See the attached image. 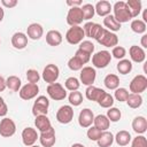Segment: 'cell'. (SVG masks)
Wrapping results in <instances>:
<instances>
[{
    "label": "cell",
    "instance_id": "cell-47",
    "mask_svg": "<svg viewBox=\"0 0 147 147\" xmlns=\"http://www.w3.org/2000/svg\"><path fill=\"white\" fill-rule=\"evenodd\" d=\"M131 147H147V139L145 136L139 134L136 138H133L131 142Z\"/></svg>",
    "mask_w": 147,
    "mask_h": 147
},
{
    "label": "cell",
    "instance_id": "cell-9",
    "mask_svg": "<svg viewBox=\"0 0 147 147\" xmlns=\"http://www.w3.org/2000/svg\"><path fill=\"white\" fill-rule=\"evenodd\" d=\"M74 118V108L69 105H64L59 108L56 113V119L61 124H69Z\"/></svg>",
    "mask_w": 147,
    "mask_h": 147
},
{
    "label": "cell",
    "instance_id": "cell-53",
    "mask_svg": "<svg viewBox=\"0 0 147 147\" xmlns=\"http://www.w3.org/2000/svg\"><path fill=\"white\" fill-rule=\"evenodd\" d=\"M5 88H6V79L2 76H0V92L5 91Z\"/></svg>",
    "mask_w": 147,
    "mask_h": 147
},
{
    "label": "cell",
    "instance_id": "cell-26",
    "mask_svg": "<svg viewBox=\"0 0 147 147\" xmlns=\"http://www.w3.org/2000/svg\"><path fill=\"white\" fill-rule=\"evenodd\" d=\"M93 124L96 129H99L100 131H107L109 129V125H110V122L109 119L107 118L106 115H98L94 117V121H93Z\"/></svg>",
    "mask_w": 147,
    "mask_h": 147
},
{
    "label": "cell",
    "instance_id": "cell-23",
    "mask_svg": "<svg viewBox=\"0 0 147 147\" xmlns=\"http://www.w3.org/2000/svg\"><path fill=\"white\" fill-rule=\"evenodd\" d=\"M46 42L49 46H59L62 42V34L57 30H49L46 33Z\"/></svg>",
    "mask_w": 147,
    "mask_h": 147
},
{
    "label": "cell",
    "instance_id": "cell-27",
    "mask_svg": "<svg viewBox=\"0 0 147 147\" xmlns=\"http://www.w3.org/2000/svg\"><path fill=\"white\" fill-rule=\"evenodd\" d=\"M114 140L118 146H126L131 141V134L125 130H121L116 133V136L114 137Z\"/></svg>",
    "mask_w": 147,
    "mask_h": 147
},
{
    "label": "cell",
    "instance_id": "cell-11",
    "mask_svg": "<svg viewBox=\"0 0 147 147\" xmlns=\"http://www.w3.org/2000/svg\"><path fill=\"white\" fill-rule=\"evenodd\" d=\"M103 29L105 28H102L100 24L94 23V22H87L83 26L85 37H88V38H92V39H95V40L101 36Z\"/></svg>",
    "mask_w": 147,
    "mask_h": 147
},
{
    "label": "cell",
    "instance_id": "cell-32",
    "mask_svg": "<svg viewBox=\"0 0 147 147\" xmlns=\"http://www.w3.org/2000/svg\"><path fill=\"white\" fill-rule=\"evenodd\" d=\"M127 106L132 109H137L142 105V96L140 94H134V93H129V96L125 101Z\"/></svg>",
    "mask_w": 147,
    "mask_h": 147
},
{
    "label": "cell",
    "instance_id": "cell-3",
    "mask_svg": "<svg viewBox=\"0 0 147 147\" xmlns=\"http://www.w3.org/2000/svg\"><path fill=\"white\" fill-rule=\"evenodd\" d=\"M110 61H111V54L108 51L96 52L92 56V64L94 65V68H98V69L106 68L110 63Z\"/></svg>",
    "mask_w": 147,
    "mask_h": 147
},
{
    "label": "cell",
    "instance_id": "cell-40",
    "mask_svg": "<svg viewBox=\"0 0 147 147\" xmlns=\"http://www.w3.org/2000/svg\"><path fill=\"white\" fill-rule=\"evenodd\" d=\"M64 85H65V88L71 91V92L72 91H78V88L80 86V82L76 77H69V78H67Z\"/></svg>",
    "mask_w": 147,
    "mask_h": 147
},
{
    "label": "cell",
    "instance_id": "cell-13",
    "mask_svg": "<svg viewBox=\"0 0 147 147\" xmlns=\"http://www.w3.org/2000/svg\"><path fill=\"white\" fill-rule=\"evenodd\" d=\"M83 14L80 7H72L68 10L67 14V23L70 26H78L83 22Z\"/></svg>",
    "mask_w": 147,
    "mask_h": 147
},
{
    "label": "cell",
    "instance_id": "cell-18",
    "mask_svg": "<svg viewBox=\"0 0 147 147\" xmlns=\"http://www.w3.org/2000/svg\"><path fill=\"white\" fill-rule=\"evenodd\" d=\"M44 34V29L38 23H31L26 28V36L32 40H39Z\"/></svg>",
    "mask_w": 147,
    "mask_h": 147
},
{
    "label": "cell",
    "instance_id": "cell-28",
    "mask_svg": "<svg viewBox=\"0 0 147 147\" xmlns=\"http://www.w3.org/2000/svg\"><path fill=\"white\" fill-rule=\"evenodd\" d=\"M99 147H110L114 142V136L109 131H103L100 138L96 140Z\"/></svg>",
    "mask_w": 147,
    "mask_h": 147
},
{
    "label": "cell",
    "instance_id": "cell-39",
    "mask_svg": "<svg viewBox=\"0 0 147 147\" xmlns=\"http://www.w3.org/2000/svg\"><path fill=\"white\" fill-rule=\"evenodd\" d=\"M98 103H99V106H101L102 108H110V107H113V105H114V96H113L111 94L105 92V93L102 94V96L100 98V100L98 101Z\"/></svg>",
    "mask_w": 147,
    "mask_h": 147
},
{
    "label": "cell",
    "instance_id": "cell-46",
    "mask_svg": "<svg viewBox=\"0 0 147 147\" xmlns=\"http://www.w3.org/2000/svg\"><path fill=\"white\" fill-rule=\"evenodd\" d=\"M101 133H102V131H100V130L96 129L95 126H90L88 130H87V132H86L87 138H88L90 140H92V141H96V140L100 138Z\"/></svg>",
    "mask_w": 147,
    "mask_h": 147
},
{
    "label": "cell",
    "instance_id": "cell-5",
    "mask_svg": "<svg viewBox=\"0 0 147 147\" xmlns=\"http://www.w3.org/2000/svg\"><path fill=\"white\" fill-rule=\"evenodd\" d=\"M46 91H47V94L49 95V98L55 101H61V100L65 99V96H67V91L60 83L49 84L47 86Z\"/></svg>",
    "mask_w": 147,
    "mask_h": 147
},
{
    "label": "cell",
    "instance_id": "cell-42",
    "mask_svg": "<svg viewBox=\"0 0 147 147\" xmlns=\"http://www.w3.org/2000/svg\"><path fill=\"white\" fill-rule=\"evenodd\" d=\"M114 96H115V99H116L117 101L124 102V101H126V99H127V96H129V91H127L126 88H124V87H118V88L115 90Z\"/></svg>",
    "mask_w": 147,
    "mask_h": 147
},
{
    "label": "cell",
    "instance_id": "cell-14",
    "mask_svg": "<svg viewBox=\"0 0 147 147\" xmlns=\"http://www.w3.org/2000/svg\"><path fill=\"white\" fill-rule=\"evenodd\" d=\"M95 77H96V71L92 67H84L80 70V82L83 83V85L86 86L93 85Z\"/></svg>",
    "mask_w": 147,
    "mask_h": 147
},
{
    "label": "cell",
    "instance_id": "cell-8",
    "mask_svg": "<svg viewBox=\"0 0 147 147\" xmlns=\"http://www.w3.org/2000/svg\"><path fill=\"white\" fill-rule=\"evenodd\" d=\"M59 76H60V69L57 65H55L53 63L47 64L42 70V79L48 84L55 83L57 80Z\"/></svg>",
    "mask_w": 147,
    "mask_h": 147
},
{
    "label": "cell",
    "instance_id": "cell-1",
    "mask_svg": "<svg viewBox=\"0 0 147 147\" xmlns=\"http://www.w3.org/2000/svg\"><path fill=\"white\" fill-rule=\"evenodd\" d=\"M113 10H114V15L113 16H114V18L119 24L126 23V22H129L132 18L125 1H117V2H115L114 6H113Z\"/></svg>",
    "mask_w": 147,
    "mask_h": 147
},
{
    "label": "cell",
    "instance_id": "cell-7",
    "mask_svg": "<svg viewBox=\"0 0 147 147\" xmlns=\"http://www.w3.org/2000/svg\"><path fill=\"white\" fill-rule=\"evenodd\" d=\"M96 41L105 47H115L118 44V37L114 32H110L107 29H103L101 36L96 39Z\"/></svg>",
    "mask_w": 147,
    "mask_h": 147
},
{
    "label": "cell",
    "instance_id": "cell-58",
    "mask_svg": "<svg viewBox=\"0 0 147 147\" xmlns=\"http://www.w3.org/2000/svg\"><path fill=\"white\" fill-rule=\"evenodd\" d=\"M0 44H1V40H0Z\"/></svg>",
    "mask_w": 147,
    "mask_h": 147
},
{
    "label": "cell",
    "instance_id": "cell-43",
    "mask_svg": "<svg viewBox=\"0 0 147 147\" xmlns=\"http://www.w3.org/2000/svg\"><path fill=\"white\" fill-rule=\"evenodd\" d=\"M26 79L30 84H37L40 79V75L36 69H29L26 71Z\"/></svg>",
    "mask_w": 147,
    "mask_h": 147
},
{
    "label": "cell",
    "instance_id": "cell-55",
    "mask_svg": "<svg viewBox=\"0 0 147 147\" xmlns=\"http://www.w3.org/2000/svg\"><path fill=\"white\" fill-rule=\"evenodd\" d=\"M3 16H5V11H3V8L0 7V22L3 20Z\"/></svg>",
    "mask_w": 147,
    "mask_h": 147
},
{
    "label": "cell",
    "instance_id": "cell-10",
    "mask_svg": "<svg viewBox=\"0 0 147 147\" xmlns=\"http://www.w3.org/2000/svg\"><path fill=\"white\" fill-rule=\"evenodd\" d=\"M147 88V78L144 75H137L130 83V91L134 94H141Z\"/></svg>",
    "mask_w": 147,
    "mask_h": 147
},
{
    "label": "cell",
    "instance_id": "cell-50",
    "mask_svg": "<svg viewBox=\"0 0 147 147\" xmlns=\"http://www.w3.org/2000/svg\"><path fill=\"white\" fill-rule=\"evenodd\" d=\"M1 5L6 8H14L17 5V0H1Z\"/></svg>",
    "mask_w": 147,
    "mask_h": 147
},
{
    "label": "cell",
    "instance_id": "cell-4",
    "mask_svg": "<svg viewBox=\"0 0 147 147\" xmlns=\"http://www.w3.org/2000/svg\"><path fill=\"white\" fill-rule=\"evenodd\" d=\"M48 107H49V101L45 95H39L33 106H32V114L33 116H40V115H47L48 113Z\"/></svg>",
    "mask_w": 147,
    "mask_h": 147
},
{
    "label": "cell",
    "instance_id": "cell-41",
    "mask_svg": "<svg viewBox=\"0 0 147 147\" xmlns=\"http://www.w3.org/2000/svg\"><path fill=\"white\" fill-rule=\"evenodd\" d=\"M68 67H69V69L72 70V71H78V70H82V69L84 68V64H83L76 56H72V57H70L69 61H68Z\"/></svg>",
    "mask_w": 147,
    "mask_h": 147
},
{
    "label": "cell",
    "instance_id": "cell-29",
    "mask_svg": "<svg viewBox=\"0 0 147 147\" xmlns=\"http://www.w3.org/2000/svg\"><path fill=\"white\" fill-rule=\"evenodd\" d=\"M103 25L110 32H115V31H119L121 30V24L114 18L113 15H107L103 18Z\"/></svg>",
    "mask_w": 147,
    "mask_h": 147
},
{
    "label": "cell",
    "instance_id": "cell-31",
    "mask_svg": "<svg viewBox=\"0 0 147 147\" xmlns=\"http://www.w3.org/2000/svg\"><path fill=\"white\" fill-rule=\"evenodd\" d=\"M103 84L108 90H116L119 86V78L114 74H109L105 77Z\"/></svg>",
    "mask_w": 147,
    "mask_h": 147
},
{
    "label": "cell",
    "instance_id": "cell-34",
    "mask_svg": "<svg viewBox=\"0 0 147 147\" xmlns=\"http://www.w3.org/2000/svg\"><path fill=\"white\" fill-rule=\"evenodd\" d=\"M131 70H132V62L130 60L126 59L119 60V62L117 63V71L121 75H127L131 72Z\"/></svg>",
    "mask_w": 147,
    "mask_h": 147
},
{
    "label": "cell",
    "instance_id": "cell-35",
    "mask_svg": "<svg viewBox=\"0 0 147 147\" xmlns=\"http://www.w3.org/2000/svg\"><path fill=\"white\" fill-rule=\"evenodd\" d=\"M80 10H82V14H83V20L84 21H88L91 18H93L94 14H95V10H94V6L91 5V3H85L80 7Z\"/></svg>",
    "mask_w": 147,
    "mask_h": 147
},
{
    "label": "cell",
    "instance_id": "cell-52",
    "mask_svg": "<svg viewBox=\"0 0 147 147\" xmlns=\"http://www.w3.org/2000/svg\"><path fill=\"white\" fill-rule=\"evenodd\" d=\"M141 48L144 49V48H147V34L145 33V34H142V37H141Z\"/></svg>",
    "mask_w": 147,
    "mask_h": 147
},
{
    "label": "cell",
    "instance_id": "cell-25",
    "mask_svg": "<svg viewBox=\"0 0 147 147\" xmlns=\"http://www.w3.org/2000/svg\"><path fill=\"white\" fill-rule=\"evenodd\" d=\"M34 125H36V127L40 131V133H41V132H45V131H47L49 127H52L51 121H49V118L47 117V115L36 116Z\"/></svg>",
    "mask_w": 147,
    "mask_h": 147
},
{
    "label": "cell",
    "instance_id": "cell-44",
    "mask_svg": "<svg viewBox=\"0 0 147 147\" xmlns=\"http://www.w3.org/2000/svg\"><path fill=\"white\" fill-rule=\"evenodd\" d=\"M78 49H80V51H83V52H85V53L91 55L94 52V44L92 41H90V40H83L79 44V48Z\"/></svg>",
    "mask_w": 147,
    "mask_h": 147
},
{
    "label": "cell",
    "instance_id": "cell-38",
    "mask_svg": "<svg viewBox=\"0 0 147 147\" xmlns=\"http://www.w3.org/2000/svg\"><path fill=\"white\" fill-rule=\"evenodd\" d=\"M68 99H69L70 105L74 106V107H78L83 102V95H82V93L79 91H72V92H70Z\"/></svg>",
    "mask_w": 147,
    "mask_h": 147
},
{
    "label": "cell",
    "instance_id": "cell-24",
    "mask_svg": "<svg viewBox=\"0 0 147 147\" xmlns=\"http://www.w3.org/2000/svg\"><path fill=\"white\" fill-rule=\"evenodd\" d=\"M103 93H105V91H103L102 88H99V87L93 86V85L87 86V88H86V91H85L86 98H87L90 101H96V102L100 100V98L102 96Z\"/></svg>",
    "mask_w": 147,
    "mask_h": 147
},
{
    "label": "cell",
    "instance_id": "cell-54",
    "mask_svg": "<svg viewBox=\"0 0 147 147\" xmlns=\"http://www.w3.org/2000/svg\"><path fill=\"white\" fill-rule=\"evenodd\" d=\"M142 22L147 23V9H144V13H142Z\"/></svg>",
    "mask_w": 147,
    "mask_h": 147
},
{
    "label": "cell",
    "instance_id": "cell-57",
    "mask_svg": "<svg viewBox=\"0 0 147 147\" xmlns=\"http://www.w3.org/2000/svg\"><path fill=\"white\" fill-rule=\"evenodd\" d=\"M30 147H40V146H37V145H33V146H30Z\"/></svg>",
    "mask_w": 147,
    "mask_h": 147
},
{
    "label": "cell",
    "instance_id": "cell-45",
    "mask_svg": "<svg viewBox=\"0 0 147 147\" xmlns=\"http://www.w3.org/2000/svg\"><path fill=\"white\" fill-rule=\"evenodd\" d=\"M126 55V49L123 46H115L113 47L111 51V56H114L117 60H123L124 56Z\"/></svg>",
    "mask_w": 147,
    "mask_h": 147
},
{
    "label": "cell",
    "instance_id": "cell-56",
    "mask_svg": "<svg viewBox=\"0 0 147 147\" xmlns=\"http://www.w3.org/2000/svg\"><path fill=\"white\" fill-rule=\"evenodd\" d=\"M71 147H85L83 144H79V142H76L74 145H71Z\"/></svg>",
    "mask_w": 147,
    "mask_h": 147
},
{
    "label": "cell",
    "instance_id": "cell-51",
    "mask_svg": "<svg viewBox=\"0 0 147 147\" xmlns=\"http://www.w3.org/2000/svg\"><path fill=\"white\" fill-rule=\"evenodd\" d=\"M82 3H83V2H82L80 0H76V1H71V0H68V1H67V5H68V6H70L71 8H72V7H79Z\"/></svg>",
    "mask_w": 147,
    "mask_h": 147
},
{
    "label": "cell",
    "instance_id": "cell-36",
    "mask_svg": "<svg viewBox=\"0 0 147 147\" xmlns=\"http://www.w3.org/2000/svg\"><path fill=\"white\" fill-rule=\"evenodd\" d=\"M131 30L134 32V33H145L146 32V29H147V25L145 22H142L141 20H133L131 22Z\"/></svg>",
    "mask_w": 147,
    "mask_h": 147
},
{
    "label": "cell",
    "instance_id": "cell-15",
    "mask_svg": "<svg viewBox=\"0 0 147 147\" xmlns=\"http://www.w3.org/2000/svg\"><path fill=\"white\" fill-rule=\"evenodd\" d=\"M39 141H40L42 147H53L55 145V141H56L54 127L52 126L47 131L41 132L40 136H39Z\"/></svg>",
    "mask_w": 147,
    "mask_h": 147
},
{
    "label": "cell",
    "instance_id": "cell-22",
    "mask_svg": "<svg viewBox=\"0 0 147 147\" xmlns=\"http://www.w3.org/2000/svg\"><path fill=\"white\" fill-rule=\"evenodd\" d=\"M132 129L138 134H144L147 131V119L144 116H137L132 121Z\"/></svg>",
    "mask_w": 147,
    "mask_h": 147
},
{
    "label": "cell",
    "instance_id": "cell-16",
    "mask_svg": "<svg viewBox=\"0 0 147 147\" xmlns=\"http://www.w3.org/2000/svg\"><path fill=\"white\" fill-rule=\"evenodd\" d=\"M93 121H94V114L91 109L88 108H84L80 113H79V116H78V123L84 129H88L90 126H92L93 124Z\"/></svg>",
    "mask_w": 147,
    "mask_h": 147
},
{
    "label": "cell",
    "instance_id": "cell-30",
    "mask_svg": "<svg viewBox=\"0 0 147 147\" xmlns=\"http://www.w3.org/2000/svg\"><path fill=\"white\" fill-rule=\"evenodd\" d=\"M125 3H126V6L130 10V14H131L132 18L137 17L141 13L142 8H141V1L140 0H127Z\"/></svg>",
    "mask_w": 147,
    "mask_h": 147
},
{
    "label": "cell",
    "instance_id": "cell-2",
    "mask_svg": "<svg viewBox=\"0 0 147 147\" xmlns=\"http://www.w3.org/2000/svg\"><path fill=\"white\" fill-rule=\"evenodd\" d=\"M85 38V33L82 26H71L65 33V40L71 45H78Z\"/></svg>",
    "mask_w": 147,
    "mask_h": 147
},
{
    "label": "cell",
    "instance_id": "cell-12",
    "mask_svg": "<svg viewBox=\"0 0 147 147\" xmlns=\"http://www.w3.org/2000/svg\"><path fill=\"white\" fill-rule=\"evenodd\" d=\"M18 93H20V98L22 100H26L28 101V100H31V99L37 96V94L39 93V87H38L37 84L28 83V84H25L24 86H22L20 88Z\"/></svg>",
    "mask_w": 147,
    "mask_h": 147
},
{
    "label": "cell",
    "instance_id": "cell-48",
    "mask_svg": "<svg viewBox=\"0 0 147 147\" xmlns=\"http://www.w3.org/2000/svg\"><path fill=\"white\" fill-rule=\"evenodd\" d=\"M74 56H76L83 64H86L91 60V55L87 54V53H85V52H83V51H80V49H77Z\"/></svg>",
    "mask_w": 147,
    "mask_h": 147
},
{
    "label": "cell",
    "instance_id": "cell-33",
    "mask_svg": "<svg viewBox=\"0 0 147 147\" xmlns=\"http://www.w3.org/2000/svg\"><path fill=\"white\" fill-rule=\"evenodd\" d=\"M21 85H22V82H21V79H20L17 76H9V77L6 79V87L9 88V90L13 91V92L20 91Z\"/></svg>",
    "mask_w": 147,
    "mask_h": 147
},
{
    "label": "cell",
    "instance_id": "cell-20",
    "mask_svg": "<svg viewBox=\"0 0 147 147\" xmlns=\"http://www.w3.org/2000/svg\"><path fill=\"white\" fill-rule=\"evenodd\" d=\"M129 54H130L131 60L136 63H141L146 59V53L140 46H136V45L131 46L129 49Z\"/></svg>",
    "mask_w": 147,
    "mask_h": 147
},
{
    "label": "cell",
    "instance_id": "cell-19",
    "mask_svg": "<svg viewBox=\"0 0 147 147\" xmlns=\"http://www.w3.org/2000/svg\"><path fill=\"white\" fill-rule=\"evenodd\" d=\"M11 45L16 49H23L28 45V36L23 32H15L11 37Z\"/></svg>",
    "mask_w": 147,
    "mask_h": 147
},
{
    "label": "cell",
    "instance_id": "cell-49",
    "mask_svg": "<svg viewBox=\"0 0 147 147\" xmlns=\"http://www.w3.org/2000/svg\"><path fill=\"white\" fill-rule=\"evenodd\" d=\"M8 113V107L5 102V100L0 96V117H5Z\"/></svg>",
    "mask_w": 147,
    "mask_h": 147
},
{
    "label": "cell",
    "instance_id": "cell-17",
    "mask_svg": "<svg viewBox=\"0 0 147 147\" xmlns=\"http://www.w3.org/2000/svg\"><path fill=\"white\" fill-rule=\"evenodd\" d=\"M37 139H39V136L33 127H25L22 131V141L26 147L33 146Z\"/></svg>",
    "mask_w": 147,
    "mask_h": 147
},
{
    "label": "cell",
    "instance_id": "cell-37",
    "mask_svg": "<svg viewBox=\"0 0 147 147\" xmlns=\"http://www.w3.org/2000/svg\"><path fill=\"white\" fill-rule=\"evenodd\" d=\"M106 116H107V118L109 119V122L116 123V122H118V121L121 119L122 113H121V110H119L118 108H116V107H110V108H108Z\"/></svg>",
    "mask_w": 147,
    "mask_h": 147
},
{
    "label": "cell",
    "instance_id": "cell-6",
    "mask_svg": "<svg viewBox=\"0 0 147 147\" xmlns=\"http://www.w3.org/2000/svg\"><path fill=\"white\" fill-rule=\"evenodd\" d=\"M16 132V124L11 118L3 117L0 122V136L3 138L13 137Z\"/></svg>",
    "mask_w": 147,
    "mask_h": 147
},
{
    "label": "cell",
    "instance_id": "cell-21",
    "mask_svg": "<svg viewBox=\"0 0 147 147\" xmlns=\"http://www.w3.org/2000/svg\"><path fill=\"white\" fill-rule=\"evenodd\" d=\"M94 10H95V13L99 16L106 17L107 15H110V11L113 10V6L110 5L109 1L101 0V1H98L96 2V5L94 6Z\"/></svg>",
    "mask_w": 147,
    "mask_h": 147
}]
</instances>
